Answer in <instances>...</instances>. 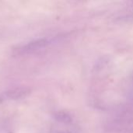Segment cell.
<instances>
[{
    "label": "cell",
    "mask_w": 133,
    "mask_h": 133,
    "mask_svg": "<svg viewBox=\"0 0 133 133\" xmlns=\"http://www.w3.org/2000/svg\"><path fill=\"white\" fill-rule=\"evenodd\" d=\"M49 44L46 38H39L30 42L20 44L13 48V53L16 55H28L37 53L45 48Z\"/></svg>",
    "instance_id": "cell-1"
},
{
    "label": "cell",
    "mask_w": 133,
    "mask_h": 133,
    "mask_svg": "<svg viewBox=\"0 0 133 133\" xmlns=\"http://www.w3.org/2000/svg\"><path fill=\"white\" fill-rule=\"evenodd\" d=\"M28 92H29V90L26 88H16V89L9 91L7 93V96L9 98L16 99V98H19V97H22L28 94Z\"/></svg>",
    "instance_id": "cell-2"
}]
</instances>
